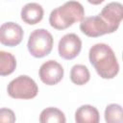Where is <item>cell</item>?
<instances>
[{"label": "cell", "mask_w": 123, "mask_h": 123, "mask_svg": "<svg viewBox=\"0 0 123 123\" xmlns=\"http://www.w3.org/2000/svg\"><path fill=\"white\" fill-rule=\"evenodd\" d=\"M82 49V40L76 34H66L59 41V55L64 60H73Z\"/></svg>", "instance_id": "8992f818"}, {"label": "cell", "mask_w": 123, "mask_h": 123, "mask_svg": "<svg viewBox=\"0 0 123 123\" xmlns=\"http://www.w3.org/2000/svg\"><path fill=\"white\" fill-rule=\"evenodd\" d=\"M80 30L89 37H98L106 34H111L108 24L99 14L84 17L80 23Z\"/></svg>", "instance_id": "5b68a950"}, {"label": "cell", "mask_w": 123, "mask_h": 123, "mask_svg": "<svg viewBox=\"0 0 123 123\" xmlns=\"http://www.w3.org/2000/svg\"><path fill=\"white\" fill-rule=\"evenodd\" d=\"M23 35L21 26L14 22H5L0 26V43L5 46L18 45L22 41Z\"/></svg>", "instance_id": "ba28073f"}, {"label": "cell", "mask_w": 123, "mask_h": 123, "mask_svg": "<svg viewBox=\"0 0 123 123\" xmlns=\"http://www.w3.org/2000/svg\"><path fill=\"white\" fill-rule=\"evenodd\" d=\"M7 91L14 99H33L37 95L38 87L31 77L20 75L9 83Z\"/></svg>", "instance_id": "277c9868"}, {"label": "cell", "mask_w": 123, "mask_h": 123, "mask_svg": "<svg viewBox=\"0 0 123 123\" xmlns=\"http://www.w3.org/2000/svg\"><path fill=\"white\" fill-rule=\"evenodd\" d=\"M54 39L52 35L45 29H37L29 37L27 47L30 54L35 58H43L50 54Z\"/></svg>", "instance_id": "3957f363"}, {"label": "cell", "mask_w": 123, "mask_h": 123, "mask_svg": "<svg viewBox=\"0 0 123 123\" xmlns=\"http://www.w3.org/2000/svg\"><path fill=\"white\" fill-rule=\"evenodd\" d=\"M70 79L73 84L77 86H83L90 79L89 70L84 64H75L70 70Z\"/></svg>", "instance_id": "4fadbf2b"}, {"label": "cell", "mask_w": 123, "mask_h": 123, "mask_svg": "<svg viewBox=\"0 0 123 123\" xmlns=\"http://www.w3.org/2000/svg\"><path fill=\"white\" fill-rule=\"evenodd\" d=\"M15 67V57L10 52L0 50V76H8L12 74Z\"/></svg>", "instance_id": "5bb4252c"}, {"label": "cell", "mask_w": 123, "mask_h": 123, "mask_svg": "<svg viewBox=\"0 0 123 123\" xmlns=\"http://www.w3.org/2000/svg\"><path fill=\"white\" fill-rule=\"evenodd\" d=\"M104 1L105 0H87V2L90 3V4H92V5H99L102 2H104Z\"/></svg>", "instance_id": "e0dca14e"}, {"label": "cell", "mask_w": 123, "mask_h": 123, "mask_svg": "<svg viewBox=\"0 0 123 123\" xmlns=\"http://www.w3.org/2000/svg\"><path fill=\"white\" fill-rule=\"evenodd\" d=\"M110 28L111 34L115 32L123 18V7L119 2H111L107 4L99 13Z\"/></svg>", "instance_id": "9c48e42d"}, {"label": "cell", "mask_w": 123, "mask_h": 123, "mask_svg": "<svg viewBox=\"0 0 123 123\" xmlns=\"http://www.w3.org/2000/svg\"><path fill=\"white\" fill-rule=\"evenodd\" d=\"M65 121L64 113L54 107L44 109L39 115V122L41 123H64Z\"/></svg>", "instance_id": "7c38bea8"}, {"label": "cell", "mask_w": 123, "mask_h": 123, "mask_svg": "<svg viewBox=\"0 0 123 123\" xmlns=\"http://www.w3.org/2000/svg\"><path fill=\"white\" fill-rule=\"evenodd\" d=\"M64 70L58 62L49 60L43 62L39 68V78L47 86H54L60 83L63 77Z\"/></svg>", "instance_id": "52a82bcc"}, {"label": "cell", "mask_w": 123, "mask_h": 123, "mask_svg": "<svg viewBox=\"0 0 123 123\" xmlns=\"http://www.w3.org/2000/svg\"><path fill=\"white\" fill-rule=\"evenodd\" d=\"M13 123L15 122V115L14 112L8 109V108H2L0 109V123Z\"/></svg>", "instance_id": "2e32d148"}, {"label": "cell", "mask_w": 123, "mask_h": 123, "mask_svg": "<svg viewBox=\"0 0 123 123\" xmlns=\"http://www.w3.org/2000/svg\"><path fill=\"white\" fill-rule=\"evenodd\" d=\"M90 63L103 79H112L119 72V64L113 50L106 43H96L88 53Z\"/></svg>", "instance_id": "6da1fadb"}, {"label": "cell", "mask_w": 123, "mask_h": 123, "mask_svg": "<svg viewBox=\"0 0 123 123\" xmlns=\"http://www.w3.org/2000/svg\"><path fill=\"white\" fill-rule=\"evenodd\" d=\"M43 8L37 3H28L26 4L20 12L21 19L30 25H35L41 21L43 18Z\"/></svg>", "instance_id": "30bf717a"}, {"label": "cell", "mask_w": 123, "mask_h": 123, "mask_svg": "<svg viewBox=\"0 0 123 123\" xmlns=\"http://www.w3.org/2000/svg\"><path fill=\"white\" fill-rule=\"evenodd\" d=\"M105 120L108 123H122V107L118 104H110L105 110Z\"/></svg>", "instance_id": "9a60e30c"}, {"label": "cell", "mask_w": 123, "mask_h": 123, "mask_svg": "<svg viewBox=\"0 0 123 123\" xmlns=\"http://www.w3.org/2000/svg\"><path fill=\"white\" fill-rule=\"evenodd\" d=\"M85 17V10L78 1H67L53 10L49 15L50 25L57 30H64Z\"/></svg>", "instance_id": "7a4b0ae2"}, {"label": "cell", "mask_w": 123, "mask_h": 123, "mask_svg": "<svg viewBox=\"0 0 123 123\" xmlns=\"http://www.w3.org/2000/svg\"><path fill=\"white\" fill-rule=\"evenodd\" d=\"M99 120L98 110L90 105H83L75 112V121L77 123H98Z\"/></svg>", "instance_id": "8fae6325"}]
</instances>
